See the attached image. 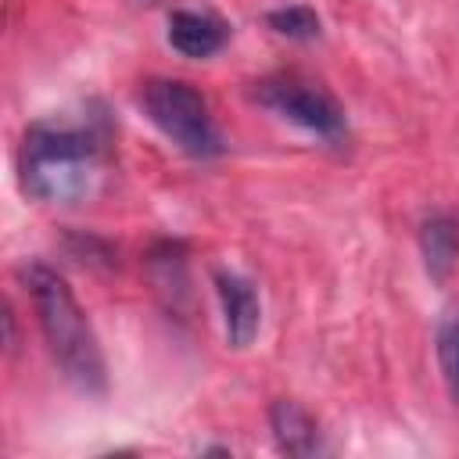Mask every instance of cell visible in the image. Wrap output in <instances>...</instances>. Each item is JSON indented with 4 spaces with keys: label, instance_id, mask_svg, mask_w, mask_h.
I'll use <instances>...</instances> for the list:
<instances>
[{
    "label": "cell",
    "instance_id": "cell-7",
    "mask_svg": "<svg viewBox=\"0 0 459 459\" xmlns=\"http://www.w3.org/2000/svg\"><path fill=\"white\" fill-rule=\"evenodd\" d=\"M420 251H423V269L430 280L445 283L459 262V222L448 212H437L423 219L420 226Z\"/></svg>",
    "mask_w": 459,
    "mask_h": 459
},
{
    "label": "cell",
    "instance_id": "cell-10",
    "mask_svg": "<svg viewBox=\"0 0 459 459\" xmlns=\"http://www.w3.org/2000/svg\"><path fill=\"white\" fill-rule=\"evenodd\" d=\"M269 29L287 36V39H316L319 36V14L305 4H290V7H276L265 14Z\"/></svg>",
    "mask_w": 459,
    "mask_h": 459
},
{
    "label": "cell",
    "instance_id": "cell-9",
    "mask_svg": "<svg viewBox=\"0 0 459 459\" xmlns=\"http://www.w3.org/2000/svg\"><path fill=\"white\" fill-rule=\"evenodd\" d=\"M437 366L452 402L459 405V308H448L437 326Z\"/></svg>",
    "mask_w": 459,
    "mask_h": 459
},
{
    "label": "cell",
    "instance_id": "cell-5",
    "mask_svg": "<svg viewBox=\"0 0 459 459\" xmlns=\"http://www.w3.org/2000/svg\"><path fill=\"white\" fill-rule=\"evenodd\" d=\"M215 290H219L230 348H247L258 337V326H262V301H258L255 283L240 273H219Z\"/></svg>",
    "mask_w": 459,
    "mask_h": 459
},
{
    "label": "cell",
    "instance_id": "cell-8",
    "mask_svg": "<svg viewBox=\"0 0 459 459\" xmlns=\"http://www.w3.org/2000/svg\"><path fill=\"white\" fill-rule=\"evenodd\" d=\"M269 423H273V437H276L280 452H287V455H316L323 448L316 420L298 402H287V398L273 402Z\"/></svg>",
    "mask_w": 459,
    "mask_h": 459
},
{
    "label": "cell",
    "instance_id": "cell-2",
    "mask_svg": "<svg viewBox=\"0 0 459 459\" xmlns=\"http://www.w3.org/2000/svg\"><path fill=\"white\" fill-rule=\"evenodd\" d=\"M18 276H22V287L29 290V298H32L39 330H43L47 348H50L54 362L61 366L65 380H72L86 394H104L108 366H104L97 333H93L86 312L79 308L72 287L65 283V276H57L43 262H25L18 269Z\"/></svg>",
    "mask_w": 459,
    "mask_h": 459
},
{
    "label": "cell",
    "instance_id": "cell-3",
    "mask_svg": "<svg viewBox=\"0 0 459 459\" xmlns=\"http://www.w3.org/2000/svg\"><path fill=\"white\" fill-rule=\"evenodd\" d=\"M143 115L161 129L165 140H172L190 158H215L222 154V136L215 129V118L208 111V100L183 79H151L140 90Z\"/></svg>",
    "mask_w": 459,
    "mask_h": 459
},
{
    "label": "cell",
    "instance_id": "cell-4",
    "mask_svg": "<svg viewBox=\"0 0 459 459\" xmlns=\"http://www.w3.org/2000/svg\"><path fill=\"white\" fill-rule=\"evenodd\" d=\"M251 97L262 108L276 111L280 118H287V122H294V126H301V129H308V133H316L323 140H341L344 129H348L341 104L326 90H319V86H312V82H305L298 75L258 79Z\"/></svg>",
    "mask_w": 459,
    "mask_h": 459
},
{
    "label": "cell",
    "instance_id": "cell-6",
    "mask_svg": "<svg viewBox=\"0 0 459 459\" xmlns=\"http://www.w3.org/2000/svg\"><path fill=\"white\" fill-rule=\"evenodd\" d=\"M230 29L222 18L208 11H172L169 14V43L183 57H212L226 47Z\"/></svg>",
    "mask_w": 459,
    "mask_h": 459
},
{
    "label": "cell",
    "instance_id": "cell-1",
    "mask_svg": "<svg viewBox=\"0 0 459 459\" xmlns=\"http://www.w3.org/2000/svg\"><path fill=\"white\" fill-rule=\"evenodd\" d=\"M104 147L82 126L36 122L25 129L18 172L22 190L43 204H79L97 190Z\"/></svg>",
    "mask_w": 459,
    "mask_h": 459
}]
</instances>
